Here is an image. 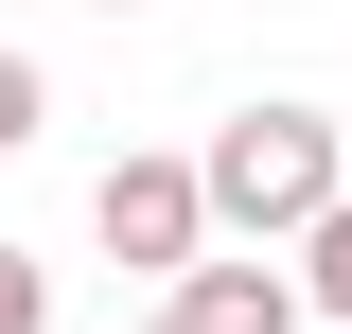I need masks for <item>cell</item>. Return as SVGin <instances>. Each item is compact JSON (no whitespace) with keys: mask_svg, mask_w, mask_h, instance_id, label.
Returning a JSON list of instances; mask_svg holds the SVG:
<instances>
[{"mask_svg":"<svg viewBox=\"0 0 352 334\" xmlns=\"http://www.w3.org/2000/svg\"><path fill=\"white\" fill-rule=\"evenodd\" d=\"M352 176V124L335 106H229L212 141H194V194H212L229 247H300V211Z\"/></svg>","mask_w":352,"mask_h":334,"instance_id":"obj_1","label":"cell"},{"mask_svg":"<svg viewBox=\"0 0 352 334\" xmlns=\"http://www.w3.org/2000/svg\"><path fill=\"white\" fill-rule=\"evenodd\" d=\"M88 247H106V264H141V282H176V264L212 247L194 159H106V176H88Z\"/></svg>","mask_w":352,"mask_h":334,"instance_id":"obj_2","label":"cell"},{"mask_svg":"<svg viewBox=\"0 0 352 334\" xmlns=\"http://www.w3.org/2000/svg\"><path fill=\"white\" fill-rule=\"evenodd\" d=\"M159 317H176V334H300V264H264V247L212 229V247L159 282Z\"/></svg>","mask_w":352,"mask_h":334,"instance_id":"obj_3","label":"cell"},{"mask_svg":"<svg viewBox=\"0 0 352 334\" xmlns=\"http://www.w3.org/2000/svg\"><path fill=\"white\" fill-rule=\"evenodd\" d=\"M300 299H317V317H352V176L300 211Z\"/></svg>","mask_w":352,"mask_h":334,"instance_id":"obj_4","label":"cell"},{"mask_svg":"<svg viewBox=\"0 0 352 334\" xmlns=\"http://www.w3.org/2000/svg\"><path fill=\"white\" fill-rule=\"evenodd\" d=\"M53 124V71H36V53H18V36H0V159H18V141H36Z\"/></svg>","mask_w":352,"mask_h":334,"instance_id":"obj_5","label":"cell"},{"mask_svg":"<svg viewBox=\"0 0 352 334\" xmlns=\"http://www.w3.org/2000/svg\"><path fill=\"white\" fill-rule=\"evenodd\" d=\"M0 334H53V264L36 247H0Z\"/></svg>","mask_w":352,"mask_h":334,"instance_id":"obj_6","label":"cell"},{"mask_svg":"<svg viewBox=\"0 0 352 334\" xmlns=\"http://www.w3.org/2000/svg\"><path fill=\"white\" fill-rule=\"evenodd\" d=\"M88 18H141V0H88Z\"/></svg>","mask_w":352,"mask_h":334,"instance_id":"obj_7","label":"cell"},{"mask_svg":"<svg viewBox=\"0 0 352 334\" xmlns=\"http://www.w3.org/2000/svg\"><path fill=\"white\" fill-rule=\"evenodd\" d=\"M124 334H176V317H124Z\"/></svg>","mask_w":352,"mask_h":334,"instance_id":"obj_8","label":"cell"},{"mask_svg":"<svg viewBox=\"0 0 352 334\" xmlns=\"http://www.w3.org/2000/svg\"><path fill=\"white\" fill-rule=\"evenodd\" d=\"M335 334H352V317H335Z\"/></svg>","mask_w":352,"mask_h":334,"instance_id":"obj_9","label":"cell"}]
</instances>
